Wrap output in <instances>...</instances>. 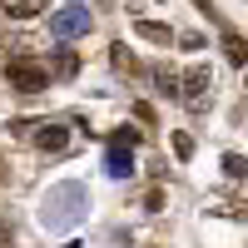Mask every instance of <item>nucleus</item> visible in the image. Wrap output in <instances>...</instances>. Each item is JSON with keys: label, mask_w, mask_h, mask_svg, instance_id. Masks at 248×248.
I'll return each instance as SVG.
<instances>
[{"label": "nucleus", "mask_w": 248, "mask_h": 248, "mask_svg": "<svg viewBox=\"0 0 248 248\" xmlns=\"http://www.w3.org/2000/svg\"><path fill=\"white\" fill-rule=\"evenodd\" d=\"M85 209H90L85 184H55V189L40 199V223H45L50 233H65V229H75V223L85 218Z\"/></svg>", "instance_id": "nucleus-1"}, {"label": "nucleus", "mask_w": 248, "mask_h": 248, "mask_svg": "<svg viewBox=\"0 0 248 248\" xmlns=\"http://www.w3.org/2000/svg\"><path fill=\"white\" fill-rule=\"evenodd\" d=\"M5 79H10V90H15V94H40V90L50 85L45 65H35V60H25V55H15L10 65H5Z\"/></svg>", "instance_id": "nucleus-2"}, {"label": "nucleus", "mask_w": 248, "mask_h": 248, "mask_svg": "<svg viewBox=\"0 0 248 248\" xmlns=\"http://www.w3.org/2000/svg\"><path fill=\"white\" fill-rule=\"evenodd\" d=\"M90 25H94L90 5H60L50 15V35L55 40H79V35H90Z\"/></svg>", "instance_id": "nucleus-3"}, {"label": "nucleus", "mask_w": 248, "mask_h": 248, "mask_svg": "<svg viewBox=\"0 0 248 248\" xmlns=\"http://www.w3.org/2000/svg\"><path fill=\"white\" fill-rule=\"evenodd\" d=\"M209 85H214V75L203 70V65H194L189 75H179V94H184V99H194V105L203 99V90H209Z\"/></svg>", "instance_id": "nucleus-4"}, {"label": "nucleus", "mask_w": 248, "mask_h": 248, "mask_svg": "<svg viewBox=\"0 0 248 248\" xmlns=\"http://www.w3.org/2000/svg\"><path fill=\"white\" fill-rule=\"evenodd\" d=\"M35 144H40V149H45V154H60V149H65V144H70V134H65V124H40Z\"/></svg>", "instance_id": "nucleus-5"}, {"label": "nucleus", "mask_w": 248, "mask_h": 248, "mask_svg": "<svg viewBox=\"0 0 248 248\" xmlns=\"http://www.w3.org/2000/svg\"><path fill=\"white\" fill-rule=\"evenodd\" d=\"M45 10V0H0V15L5 20H35Z\"/></svg>", "instance_id": "nucleus-6"}, {"label": "nucleus", "mask_w": 248, "mask_h": 248, "mask_svg": "<svg viewBox=\"0 0 248 248\" xmlns=\"http://www.w3.org/2000/svg\"><path fill=\"white\" fill-rule=\"evenodd\" d=\"M134 35L149 40V45H174V30L159 25V20H134Z\"/></svg>", "instance_id": "nucleus-7"}, {"label": "nucleus", "mask_w": 248, "mask_h": 248, "mask_svg": "<svg viewBox=\"0 0 248 248\" xmlns=\"http://www.w3.org/2000/svg\"><path fill=\"white\" fill-rule=\"evenodd\" d=\"M105 169H109L114 179L134 174V149H119V144H109V159H105Z\"/></svg>", "instance_id": "nucleus-8"}, {"label": "nucleus", "mask_w": 248, "mask_h": 248, "mask_svg": "<svg viewBox=\"0 0 248 248\" xmlns=\"http://www.w3.org/2000/svg\"><path fill=\"white\" fill-rule=\"evenodd\" d=\"M75 70H79V60H75L70 50H55V65H50L45 75H55V79H75Z\"/></svg>", "instance_id": "nucleus-9"}, {"label": "nucleus", "mask_w": 248, "mask_h": 248, "mask_svg": "<svg viewBox=\"0 0 248 248\" xmlns=\"http://www.w3.org/2000/svg\"><path fill=\"white\" fill-rule=\"evenodd\" d=\"M223 50H229L233 65H243V60H248V45H243V35H238V30H223Z\"/></svg>", "instance_id": "nucleus-10"}, {"label": "nucleus", "mask_w": 248, "mask_h": 248, "mask_svg": "<svg viewBox=\"0 0 248 248\" xmlns=\"http://www.w3.org/2000/svg\"><path fill=\"white\" fill-rule=\"evenodd\" d=\"M149 75H154V85H159L164 94H169V99H179V75H174V70H164V65H154Z\"/></svg>", "instance_id": "nucleus-11"}, {"label": "nucleus", "mask_w": 248, "mask_h": 248, "mask_svg": "<svg viewBox=\"0 0 248 248\" xmlns=\"http://www.w3.org/2000/svg\"><path fill=\"white\" fill-rule=\"evenodd\" d=\"M109 60H114V70H124V75H139V60L129 55V45H114V50H109Z\"/></svg>", "instance_id": "nucleus-12"}, {"label": "nucleus", "mask_w": 248, "mask_h": 248, "mask_svg": "<svg viewBox=\"0 0 248 248\" xmlns=\"http://www.w3.org/2000/svg\"><path fill=\"white\" fill-rule=\"evenodd\" d=\"M223 174H229V179H243V174H248L243 154H223Z\"/></svg>", "instance_id": "nucleus-13"}, {"label": "nucleus", "mask_w": 248, "mask_h": 248, "mask_svg": "<svg viewBox=\"0 0 248 248\" xmlns=\"http://www.w3.org/2000/svg\"><path fill=\"white\" fill-rule=\"evenodd\" d=\"M109 144H119V149H134V144H139V129H119Z\"/></svg>", "instance_id": "nucleus-14"}, {"label": "nucleus", "mask_w": 248, "mask_h": 248, "mask_svg": "<svg viewBox=\"0 0 248 248\" xmlns=\"http://www.w3.org/2000/svg\"><path fill=\"white\" fill-rule=\"evenodd\" d=\"M174 154L189 159V154H194V139H189V134H174Z\"/></svg>", "instance_id": "nucleus-15"}, {"label": "nucleus", "mask_w": 248, "mask_h": 248, "mask_svg": "<svg viewBox=\"0 0 248 248\" xmlns=\"http://www.w3.org/2000/svg\"><path fill=\"white\" fill-rule=\"evenodd\" d=\"M0 243H10V223L5 218H0Z\"/></svg>", "instance_id": "nucleus-16"}, {"label": "nucleus", "mask_w": 248, "mask_h": 248, "mask_svg": "<svg viewBox=\"0 0 248 248\" xmlns=\"http://www.w3.org/2000/svg\"><path fill=\"white\" fill-rule=\"evenodd\" d=\"M194 5H199V10H203V15H209V10H214V5H209V0H194Z\"/></svg>", "instance_id": "nucleus-17"}]
</instances>
